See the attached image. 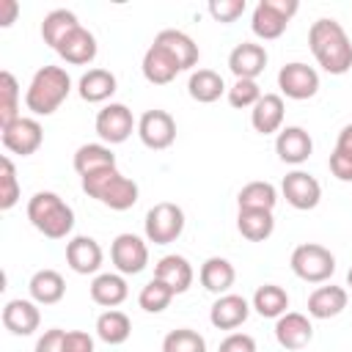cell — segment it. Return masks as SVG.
I'll list each match as a JSON object with an SVG mask.
<instances>
[{"mask_svg":"<svg viewBox=\"0 0 352 352\" xmlns=\"http://www.w3.org/2000/svg\"><path fill=\"white\" fill-rule=\"evenodd\" d=\"M308 47L327 74H346L352 69V41L341 22L316 19L308 30Z\"/></svg>","mask_w":352,"mask_h":352,"instance_id":"1","label":"cell"},{"mask_svg":"<svg viewBox=\"0 0 352 352\" xmlns=\"http://www.w3.org/2000/svg\"><path fill=\"white\" fill-rule=\"evenodd\" d=\"M69 94H72L69 72L63 66H41L25 91V107L33 116H52L66 102Z\"/></svg>","mask_w":352,"mask_h":352,"instance_id":"2","label":"cell"},{"mask_svg":"<svg viewBox=\"0 0 352 352\" xmlns=\"http://www.w3.org/2000/svg\"><path fill=\"white\" fill-rule=\"evenodd\" d=\"M82 190L88 198H96L99 204H104L116 212L132 209L138 204V195H140L138 182L124 176L118 168H104V170L82 176Z\"/></svg>","mask_w":352,"mask_h":352,"instance_id":"3","label":"cell"},{"mask_svg":"<svg viewBox=\"0 0 352 352\" xmlns=\"http://www.w3.org/2000/svg\"><path fill=\"white\" fill-rule=\"evenodd\" d=\"M28 220L47 239H66L74 228V209L52 190H41L28 201Z\"/></svg>","mask_w":352,"mask_h":352,"instance_id":"4","label":"cell"},{"mask_svg":"<svg viewBox=\"0 0 352 352\" xmlns=\"http://www.w3.org/2000/svg\"><path fill=\"white\" fill-rule=\"evenodd\" d=\"M289 264H292V272L305 283H324L336 272V256L324 245H316V242L297 245L292 250Z\"/></svg>","mask_w":352,"mask_h":352,"instance_id":"5","label":"cell"},{"mask_svg":"<svg viewBox=\"0 0 352 352\" xmlns=\"http://www.w3.org/2000/svg\"><path fill=\"white\" fill-rule=\"evenodd\" d=\"M300 11L297 0H258L250 16V28L258 38L272 41L278 36H283V30L289 28L292 16Z\"/></svg>","mask_w":352,"mask_h":352,"instance_id":"6","label":"cell"},{"mask_svg":"<svg viewBox=\"0 0 352 352\" xmlns=\"http://www.w3.org/2000/svg\"><path fill=\"white\" fill-rule=\"evenodd\" d=\"M146 239L154 245H170L182 236L184 231V212L182 206L170 204V201H160L146 212V223H143Z\"/></svg>","mask_w":352,"mask_h":352,"instance_id":"7","label":"cell"},{"mask_svg":"<svg viewBox=\"0 0 352 352\" xmlns=\"http://www.w3.org/2000/svg\"><path fill=\"white\" fill-rule=\"evenodd\" d=\"M94 126H96V135H99L107 146L124 143V140L132 135V129H138L132 110H129L126 104H121V102H110V104H104V107L96 113Z\"/></svg>","mask_w":352,"mask_h":352,"instance_id":"8","label":"cell"},{"mask_svg":"<svg viewBox=\"0 0 352 352\" xmlns=\"http://www.w3.org/2000/svg\"><path fill=\"white\" fill-rule=\"evenodd\" d=\"M138 138L146 148L151 151H162V148H170L173 140H176V121L168 110H146L140 118H138Z\"/></svg>","mask_w":352,"mask_h":352,"instance_id":"9","label":"cell"},{"mask_svg":"<svg viewBox=\"0 0 352 352\" xmlns=\"http://www.w3.org/2000/svg\"><path fill=\"white\" fill-rule=\"evenodd\" d=\"M110 261L121 275H138L148 264V245L138 234H118L110 245Z\"/></svg>","mask_w":352,"mask_h":352,"instance_id":"10","label":"cell"},{"mask_svg":"<svg viewBox=\"0 0 352 352\" xmlns=\"http://www.w3.org/2000/svg\"><path fill=\"white\" fill-rule=\"evenodd\" d=\"M278 88H280V94L286 99L302 102V99L316 96V91H319V74H316L314 66L300 63V60H292V63H286L278 72Z\"/></svg>","mask_w":352,"mask_h":352,"instance_id":"11","label":"cell"},{"mask_svg":"<svg viewBox=\"0 0 352 352\" xmlns=\"http://www.w3.org/2000/svg\"><path fill=\"white\" fill-rule=\"evenodd\" d=\"M0 138H3V146L11 151V154H22V157H30L41 148L44 143V129L36 118H28V116H19L16 121H11L8 126L0 129Z\"/></svg>","mask_w":352,"mask_h":352,"instance_id":"12","label":"cell"},{"mask_svg":"<svg viewBox=\"0 0 352 352\" xmlns=\"http://www.w3.org/2000/svg\"><path fill=\"white\" fill-rule=\"evenodd\" d=\"M280 192H283L286 204L294 206V209H300V212L316 209L319 201H322V184L308 170H292V173H286L283 182H280Z\"/></svg>","mask_w":352,"mask_h":352,"instance_id":"13","label":"cell"},{"mask_svg":"<svg viewBox=\"0 0 352 352\" xmlns=\"http://www.w3.org/2000/svg\"><path fill=\"white\" fill-rule=\"evenodd\" d=\"M314 338V324L305 314H297V311H286L283 316L275 319V341L289 349V352H297L302 346H308Z\"/></svg>","mask_w":352,"mask_h":352,"instance_id":"14","label":"cell"},{"mask_svg":"<svg viewBox=\"0 0 352 352\" xmlns=\"http://www.w3.org/2000/svg\"><path fill=\"white\" fill-rule=\"evenodd\" d=\"M104 261V253H102V245L94 239V236H72L66 242V264L77 272V275H94L99 272Z\"/></svg>","mask_w":352,"mask_h":352,"instance_id":"15","label":"cell"},{"mask_svg":"<svg viewBox=\"0 0 352 352\" xmlns=\"http://www.w3.org/2000/svg\"><path fill=\"white\" fill-rule=\"evenodd\" d=\"M267 50L261 44H253V41H242L231 50L228 55V69L236 80H256L264 69H267Z\"/></svg>","mask_w":352,"mask_h":352,"instance_id":"16","label":"cell"},{"mask_svg":"<svg viewBox=\"0 0 352 352\" xmlns=\"http://www.w3.org/2000/svg\"><path fill=\"white\" fill-rule=\"evenodd\" d=\"M250 316V302L242 294H220L209 308V322L217 330H236Z\"/></svg>","mask_w":352,"mask_h":352,"instance_id":"17","label":"cell"},{"mask_svg":"<svg viewBox=\"0 0 352 352\" xmlns=\"http://www.w3.org/2000/svg\"><path fill=\"white\" fill-rule=\"evenodd\" d=\"M154 44L157 47H162L176 63H179V69L184 72V69H192L195 63H198V44L184 33V30H176V28H165V30H160L157 36H154Z\"/></svg>","mask_w":352,"mask_h":352,"instance_id":"18","label":"cell"},{"mask_svg":"<svg viewBox=\"0 0 352 352\" xmlns=\"http://www.w3.org/2000/svg\"><path fill=\"white\" fill-rule=\"evenodd\" d=\"M275 151H278L280 162L302 165L314 151V140L302 126H283L275 138Z\"/></svg>","mask_w":352,"mask_h":352,"instance_id":"19","label":"cell"},{"mask_svg":"<svg viewBox=\"0 0 352 352\" xmlns=\"http://www.w3.org/2000/svg\"><path fill=\"white\" fill-rule=\"evenodd\" d=\"M283 116H286L283 96L280 94H261V99L250 110V124L258 135H272V132L283 129Z\"/></svg>","mask_w":352,"mask_h":352,"instance_id":"20","label":"cell"},{"mask_svg":"<svg viewBox=\"0 0 352 352\" xmlns=\"http://www.w3.org/2000/svg\"><path fill=\"white\" fill-rule=\"evenodd\" d=\"M3 324L14 336H33L41 324L38 302L33 300H8L3 308Z\"/></svg>","mask_w":352,"mask_h":352,"instance_id":"21","label":"cell"},{"mask_svg":"<svg viewBox=\"0 0 352 352\" xmlns=\"http://www.w3.org/2000/svg\"><path fill=\"white\" fill-rule=\"evenodd\" d=\"M154 278L162 280L165 286H170L173 294H184V292L192 286L195 272H192V264H190L184 256H179V253H168V256H162V258L157 261V267H154Z\"/></svg>","mask_w":352,"mask_h":352,"instance_id":"22","label":"cell"},{"mask_svg":"<svg viewBox=\"0 0 352 352\" xmlns=\"http://www.w3.org/2000/svg\"><path fill=\"white\" fill-rule=\"evenodd\" d=\"M346 289L344 286H316L308 294V316L314 319H333L346 308Z\"/></svg>","mask_w":352,"mask_h":352,"instance_id":"23","label":"cell"},{"mask_svg":"<svg viewBox=\"0 0 352 352\" xmlns=\"http://www.w3.org/2000/svg\"><path fill=\"white\" fill-rule=\"evenodd\" d=\"M55 52H58L66 63H72V66H85V63H91V60L96 58V36L80 25L77 30H72V33L60 41V47H58Z\"/></svg>","mask_w":352,"mask_h":352,"instance_id":"24","label":"cell"},{"mask_svg":"<svg viewBox=\"0 0 352 352\" xmlns=\"http://www.w3.org/2000/svg\"><path fill=\"white\" fill-rule=\"evenodd\" d=\"M198 278H201V286H204L206 292H212V294L220 297V294H228V289L234 286L236 270H234V264H231L228 258H223V256H209V258L201 264Z\"/></svg>","mask_w":352,"mask_h":352,"instance_id":"25","label":"cell"},{"mask_svg":"<svg viewBox=\"0 0 352 352\" xmlns=\"http://www.w3.org/2000/svg\"><path fill=\"white\" fill-rule=\"evenodd\" d=\"M118 88V80L113 72L107 69H88L80 82H77V94L82 102H91V104H99V102H107Z\"/></svg>","mask_w":352,"mask_h":352,"instance_id":"26","label":"cell"},{"mask_svg":"<svg viewBox=\"0 0 352 352\" xmlns=\"http://www.w3.org/2000/svg\"><path fill=\"white\" fill-rule=\"evenodd\" d=\"M129 297V286L121 272H102L91 280V300L102 308H116Z\"/></svg>","mask_w":352,"mask_h":352,"instance_id":"27","label":"cell"},{"mask_svg":"<svg viewBox=\"0 0 352 352\" xmlns=\"http://www.w3.org/2000/svg\"><path fill=\"white\" fill-rule=\"evenodd\" d=\"M140 69H143V77H146L151 85H168V82L182 72L179 63H176L162 47H157V44H151V47L143 52Z\"/></svg>","mask_w":352,"mask_h":352,"instance_id":"28","label":"cell"},{"mask_svg":"<svg viewBox=\"0 0 352 352\" xmlns=\"http://www.w3.org/2000/svg\"><path fill=\"white\" fill-rule=\"evenodd\" d=\"M28 292H30V300L33 302H38V305H55L66 294V280L55 270H38V272H33V278L28 283Z\"/></svg>","mask_w":352,"mask_h":352,"instance_id":"29","label":"cell"},{"mask_svg":"<svg viewBox=\"0 0 352 352\" xmlns=\"http://www.w3.org/2000/svg\"><path fill=\"white\" fill-rule=\"evenodd\" d=\"M226 91H228V88H226L223 77H220L214 69H195V72L190 74V80H187V94H190L195 102H201V104L217 102Z\"/></svg>","mask_w":352,"mask_h":352,"instance_id":"30","label":"cell"},{"mask_svg":"<svg viewBox=\"0 0 352 352\" xmlns=\"http://www.w3.org/2000/svg\"><path fill=\"white\" fill-rule=\"evenodd\" d=\"M236 228L250 242H264L275 231V217L267 209H239L236 212Z\"/></svg>","mask_w":352,"mask_h":352,"instance_id":"31","label":"cell"},{"mask_svg":"<svg viewBox=\"0 0 352 352\" xmlns=\"http://www.w3.org/2000/svg\"><path fill=\"white\" fill-rule=\"evenodd\" d=\"M104 168H116V154H113L110 146L85 143L74 151V170L80 176H88V173H96V170H104Z\"/></svg>","mask_w":352,"mask_h":352,"instance_id":"32","label":"cell"},{"mask_svg":"<svg viewBox=\"0 0 352 352\" xmlns=\"http://www.w3.org/2000/svg\"><path fill=\"white\" fill-rule=\"evenodd\" d=\"M77 28H80V22H77V14H74V11H69V8H55V11H50V14L41 19V38H44V44H50L52 50H58L60 41H63L72 30H77Z\"/></svg>","mask_w":352,"mask_h":352,"instance_id":"33","label":"cell"},{"mask_svg":"<svg viewBox=\"0 0 352 352\" xmlns=\"http://www.w3.org/2000/svg\"><path fill=\"white\" fill-rule=\"evenodd\" d=\"M250 308H256V314L264 316V319H278L289 308V294L278 283H264V286L256 289V294L250 300Z\"/></svg>","mask_w":352,"mask_h":352,"instance_id":"34","label":"cell"},{"mask_svg":"<svg viewBox=\"0 0 352 352\" xmlns=\"http://www.w3.org/2000/svg\"><path fill=\"white\" fill-rule=\"evenodd\" d=\"M96 336H99V341H104L110 346H118L132 336V322H129V316L124 311L107 308L96 319Z\"/></svg>","mask_w":352,"mask_h":352,"instance_id":"35","label":"cell"},{"mask_svg":"<svg viewBox=\"0 0 352 352\" xmlns=\"http://www.w3.org/2000/svg\"><path fill=\"white\" fill-rule=\"evenodd\" d=\"M239 209H267L272 212L278 204V190L270 182H248L236 195Z\"/></svg>","mask_w":352,"mask_h":352,"instance_id":"36","label":"cell"},{"mask_svg":"<svg viewBox=\"0 0 352 352\" xmlns=\"http://www.w3.org/2000/svg\"><path fill=\"white\" fill-rule=\"evenodd\" d=\"M19 118V82L6 69L0 72V129Z\"/></svg>","mask_w":352,"mask_h":352,"instance_id":"37","label":"cell"},{"mask_svg":"<svg viewBox=\"0 0 352 352\" xmlns=\"http://www.w3.org/2000/svg\"><path fill=\"white\" fill-rule=\"evenodd\" d=\"M173 297H176V294H173L170 286H165L162 280L151 278V280L140 289V294H138V305H140L146 314H162V311L170 305Z\"/></svg>","mask_w":352,"mask_h":352,"instance_id":"38","label":"cell"},{"mask_svg":"<svg viewBox=\"0 0 352 352\" xmlns=\"http://www.w3.org/2000/svg\"><path fill=\"white\" fill-rule=\"evenodd\" d=\"M162 352H206V341L198 330L179 327L162 338Z\"/></svg>","mask_w":352,"mask_h":352,"instance_id":"39","label":"cell"},{"mask_svg":"<svg viewBox=\"0 0 352 352\" xmlns=\"http://www.w3.org/2000/svg\"><path fill=\"white\" fill-rule=\"evenodd\" d=\"M19 201V179H16V168L11 162V157L0 160V209L8 212L11 206H16Z\"/></svg>","mask_w":352,"mask_h":352,"instance_id":"40","label":"cell"},{"mask_svg":"<svg viewBox=\"0 0 352 352\" xmlns=\"http://www.w3.org/2000/svg\"><path fill=\"white\" fill-rule=\"evenodd\" d=\"M226 96H228V104H231V107H236V110L250 107V110H253V104L261 99V88H258L256 80H236V82L226 91Z\"/></svg>","mask_w":352,"mask_h":352,"instance_id":"41","label":"cell"},{"mask_svg":"<svg viewBox=\"0 0 352 352\" xmlns=\"http://www.w3.org/2000/svg\"><path fill=\"white\" fill-rule=\"evenodd\" d=\"M206 8H209V14H212L214 22L228 25V22H234V19H239L245 14L248 3L245 0H209Z\"/></svg>","mask_w":352,"mask_h":352,"instance_id":"42","label":"cell"},{"mask_svg":"<svg viewBox=\"0 0 352 352\" xmlns=\"http://www.w3.org/2000/svg\"><path fill=\"white\" fill-rule=\"evenodd\" d=\"M217 352H256V338L248 333H228L220 341Z\"/></svg>","mask_w":352,"mask_h":352,"instance_id":"43","label":"cell"},{"mask_svg":"<svg viewBox=\"0 0 352 352\" xmlns=\"http://www.w3.org/2000/svg\"><path fill=\"white\" fill-rule=\"evenodd\" d=\"M330 173L338 182H352V154H344V151L333 148V154H330Z\"/></svg>","mask_w":352,"mask_h":352,"instance_id":"44","label":"cell"},{"mask_svg":"<svg viewBox=\"0 0 352 352\" xmlns=\"http://www.w3.org/2000/svg\"><path fill=\"white\" fill-rule=\"evenodd\" d=\"M63 352H94V338L85 330H66Z\"/></svg>","mask_w":352,"mask_h":352,"instance_id":"45","label":"cell"},{"mask_svg":"<svg viewBox=\"0 0 352 352\" xmlns=\"http://www.w3.org/2000/svg\"><path fill=\"white\" fill-rule=\"evenodd\" d=\"M63 336H66V330H60V327L47 330L36 341V352H63Z\"/></svg>","mask_w":352,"mask_h":352,"instance_id":"46","label":"cell"},{"mask_svg":"<svg viewBox=\"0 0 352 352\" xmlns=\"http://www.w3.org/2000/svg\"><path fill=\"white\" fill-rule=\"evenodd\" d=\"M16 14H19V3L16 0H0V28H11Z\"/></svg>","mask_w":352,"mask_h":352,"instance_id":"47","label":"cell"},{"mask_svg":"<svg viewBox=\"0 0 352 352\" xmlns=\"http://www.w3.org/2000/svg\"><path fill=\"white\" fill-rule=\"evenodd\" d=\"M336 148H338V151H344V154H352V124H346V126L338 132Z\"/></svg>","mask_w":352,"mask_h":352,"instance_id":"48","label":"cell"},{"mask_svg":"<svg viewBox=\"0 0 352 352\" xmlns=\"http://www.w3.org/2000/svg\"><path fill=\"white\" fill-rule=\"evenodd\" d=\"M346 286L352 289V267H349V272H346Z\"/></svg>","mask_w":352,"mask_h":352,"instance_id":"49","label":"cell"}]
</instances>
